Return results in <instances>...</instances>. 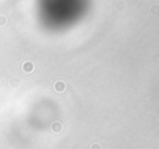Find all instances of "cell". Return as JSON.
<instances>
[{"label": "cell", "mask_w": 159, "mask_h": 149, "mask_svg": "<svg viewBox=\"0 0 159 149\" xmlns=\"http://www.w3.org/2000/svg\"><path fill=\"white\" fill-rule=\"evenodd\" d=\"M24 70L28 71V73H31V71L34 70V64L32 63H25V64H24Z\"/></svg>", "instance_id": "3957f363"}, {"label": "cell", "mask_w": 159, "mask_h": 149, "mask_svg": "<svg viewBox=\"0 0 159 149\" xmlns=\"http://www.w3.org/2000/svg\"><path fill=\"white\" fill-rule=\"evenodd\" d=\"M90 149H102V145H101L99 142H94Z\"/></svg>", "instance_id": "277c9868"}, {"label": "cell", "mask_w": 159, "mask_h": 149, "mask_svg": "<svg viewBox=\"0 0 159 149\" xmlns=\"http://www.w3.org/2000/svg\"><path fill=\"white\" fill-rule=\"evenodd\" d=\"M50 128H52V131L53 133H56V134H59V133H62L63 131V124L60 121H55V123H52V126H50Z\"/></svg>", "instance_id": "7a4b0ae2"}, {"label": "cell", "mask_w": 159, "mask_h": 149, "mask_svg": "<svg viewBox=\"0 0 159 149\" xmlns=\"http://www.w3.org/2000/svg\"><path fill=\"white\" fill-rule=\"evenodd\" d=\"M53 88H55V91H56L57 93H62V92H64V91H66L67 85H66V82H64V81L59 80V81H56V82H55Z\"/></svg>", "instance_id": "6da1fadb"}, {"label": "cell", "mask_w": 159, "mask_h": 149, "mask_svg": "<svg viewBox=\"0 0 159 149\" xmlns=\"http://www.w3.org/2000/svg\"><path fill=\"white\" fill-rule=\"evenodd\" d=\"M151 13L152 14H159V7L158 6H152L151 7Z\"/></svg>", "instance_id": "5b68a950"}]
</instances>
